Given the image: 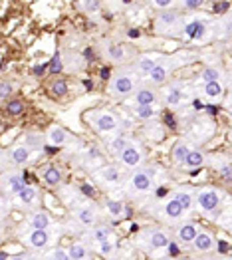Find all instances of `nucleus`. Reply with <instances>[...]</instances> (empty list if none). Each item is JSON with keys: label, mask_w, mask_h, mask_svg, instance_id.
Segmentation results:
<instances>
[{"label": "nucleus", "mask_w": 232, "mask_h": 260, "mask_svg": "<svg viewBox=\"0 0 232 260\" xmlns=\"http://www.w3.org/2000/svg\"><path fill=\"white\" fill-rule=\"evenodd\" d=\"M24 185H26V181L18 171H4L0 177V187L8 195H18Z\"/></svg>", "instance_id": "obj_11"}, {"label": "nucleus", "mask_w": 232, "mask_h": 260, "mask_svg": "<svg viewBox=\"0 0 232 260\" xmlns=\"http://www.w3.org/2000/svg\"><path fill=\"white\" fill-rule=\"evenodd\" d=\"M216 167H218V165H216ZM218 171H220L224 181H230V163H228V161H224V163L218 167Z\"/></svg>", "instance_id": "obj_46"}, {"label": "nucleus", "mask_w": 232, "mask_h": 260, "mask_svg": "<svg viewBox=\"0 0 232 260\" xmlns=\"http://www.w3.org/2000/svg\"><path fill=\"white\" fill-rule=\"evenodd\" d=\"M70 139H72V135L63 129V127H60V125H52L50 129L46 131V141H48L50 145H54V147H63V145H68Z\"/></svg>", "instance_id": "obj_16"}, {"label": "nucleus", "mask_w": 232, "mask_h": 260, "mask_svg": "<svg viewBox=\"0 0 232 260\" xmlns=\"http://www.w3.org/2000/svg\"><path fill=\"white\" fill-rule=\"evenodd\" d=\"M68 91H70V87H68V82L65 80H54L52 84H50V93L56 98V100H60V98H65L68 95Z\"/></svg>", "instance_id": "obj_32"}, {"label": "nucleus", "mask_w": 232, "mask_h": 260, "mask_svg": "<svg viewBox=\"0 0 232 260\" xmlns=\"http://www.w3.org/2000/svg\"><path fill=\"white\" fill-rule=\"evenodd\" d=\"M135 87H137V76L131 70H117L109 82V93L113 98L125 100L129 95H133Z\"/></svg>", "instance_id": "obj_2"}, {"label": "nucleus", "mask_w": 232, "mask_h": 260, "mask_svg": "<svg viewBox=\"0 0 232 260\" xmlns=\"http://www.w3.org/2000/svg\"><path fill=\"white\" fill-rule=\"evenodd\" d=\"M179 56H173V58H167V56H163L159 62H157V66L149 72V82L153 84V86H159V84H165L167 80H169L171 72L179 66Z\"/></svg>", "instance_id": "obj_7"}, {"label": "nucleus", "mask_w": 232, "mask_h": 260, "mask_svg": "<svg viewBox=\"0 0 232 260\" xmlns=\"http://www.w3.org/2000/svg\"><path fill=\"white\" fill-rule=\"evenodd\" d=\"M82 191H84V195H87V197L93 195V189H91L89 185H82Z\"/></svg>", "instance_id": "obj_47"}, {"label": "nucleus", "mask_w": 232, "mask_h": 260, "mask_svg": "<svg viewBox=\"0 0 232 260\" xmlns=\"http://www.w3.org/2000/svg\"><path fill=\"white\" fill-rule=\"evenodd\" d=\"M190 246L194 252H211L214 250V237H212L209 231H196L194 239L190 240Z\"/></svg>", "instance_id": "obj_15"}, {"label": "nucleus", "mask_w": 232, "mask_h": 260, "mask_svg": "<svg viewBox=\"0 0 232 260\" xmlns=\"http://www.w3.org/2000/svg\"><path fill=\"white\" fill-rule=\"evenodd\" d=\"M76 218L84 224V226H93V224H97V220H100V215H97V209L93 207V205H82L78 211H76Z\"/></svg>", "instance_id": "obj_17"}, {"label": "nucleus", "mask_w": 232, "mask_h": 260, "mask_svg": "<svg viewBox=\"0 0 232 260\" xmlns=\"http://www.w3.org/2000/svg\"><path fill=\"white\" fill-rule=\"evenodd\" d=\"M133 113H135V117H139V119H153V117L157 115L155 106H135Z\"/></svg>", "instance_id": "obj_38"}, {"label": "nucleus", "mask_w": 232, "mask_h": 260, "mask_svg": "<svg viewBox=\"0 0 232 260\" xmlns=\"http://www.w3.org/2000/svg\"><path fill=\"white\" fill-rule=\"evenodd\" d=\"M183 30V20H181V16H179V12L177 10H161L159 14H157V18H155V32L157 34H163V36H177L179 32Z\"/></svg>", "instance_id": "obj_5"}, {"label": "nucleus", "mask_w": 232, "mask_h": 260, "mask_svg": "<svg viewBox=\"0 0 232 260\" xmlns=\"http://www.w3.org/2000/svg\"><path fill=\"white\" fill-rule=\"evenodd\" d=\"M18 199H20L22 205H28V207H36L40 203V193L34 189V187H28L24 185L22 191L18 193Z\"/></svg>", "instance_id": "obj_27"}, {"label": "nucleus", "mask_w": 232, "mask_h": 260, "mask_svg": "<svg viewBox=\"0 0 232 260\" xmlns=\"http://www.w3.org/2000/svg\"><path fill=\"white\" fill-rule=\"evenodd\" d=\"M95 250L102 256H113L115 254V242H113V239H106L102 240V242H95Z\"/></svg>", "instance_id": "obj_35"}, {"label": "nucleus", "mask_w": 232, "mask_h": 260, "mask_svg": "<svg viewBox=\"0 0 232 260\" xmlns=\"http://www.w3.org/2000/svg\"><path fill=\"white\" fill-rule=\"evenodd\" d=\"M181 32H185V36L187 38H194V40H201L203 36H205V32H207V24L203 20H190L187 24H183V30Z\"/></svg>", "instance_id": "obj_21"}, {"label": "nucleus", "mask_w": 232, "mask_h": 260, "mask_svg": "<svg viewBox=\"0 0 232 260\" xmlns=\"http://www.w3.org/2000/svg\"><path fill=\"white\" fill-rule=\"evenodd\" d=\"M145 149L137 143V141H131L129 145H127L125 149H121V151L117 153L115 157H117V161L123 165V167H129V169H135V167H139V165H143V161H145Z\"/></svg>", "instance_id": "obj_8"}, {"label": "nucleus", "mask_w": 232, "mask_h": 260, "mask_svg": "<svg viewBox=\"0 0 232 260\" xmlns=\"http://www.w3.org/2000/svg\"><path fill=\"white\" fill-rule=\"evenodd\" d=\"M106 213L111 218H121L125 215V207L121 201H115V199H109L106 203Z\"/></svg>", "instance_id": "obj_30"}, {"label": "nucleus", "mask_w": 232, "mask_h": 260, "mask_svg": "<svg viewBox=\"0 0 232 260\" xmlns=\"http://www.w3.org/2000/svg\"><path fill=\"white\" fill-rule=\"evenodd\" d=\"M28 226H30V229H50V226H52V217H50V213H46L44 209L34 211V213L28 217Z\"/></svg>", "instance_id": "obj_20"}, {"label": "nucleus", "mask_w": 232, "mask_h": 260, "mask_svg": "<svg viewBox=\"0 0 232 260\" xmlns=\"http://www.w3.org/2000/svg\"><path fill=\"white\" fill-rule=\"evenodd\" d=\"M194 235H196V224L190 222V220L181 222V224L177 226V233H175L177 240H179L181 244H187V246L190 244V240L194 239Z\"/></svg>", "instance_id": "obj_18"}, {"label": "nucleus", "mask_w": 232, "mask_h": 260, "mask_svg": "<svg viewBox=\"0 0 232 260\" xmlns=\"http://www.w3.org/2000/svg\"><path fill=\"white\" fill-rule=\"evenodd\" d=\"M181 89L177 86H173V87H169L167 91H165V104L167 106H171V108H175V106H179V102H181Z\"/></svg>", "instance_id": "obj_36"}, {"label": "nucleus", "mask_w": 232, "mask_h": 260, "mask_svg": "<svg viewBox=\"0 0 232 260\" xmlns=\"http://www.w3.org/2000/svg\"><path fill=\"white\" fill-rule=\"evenodd\" d=\"M190 149H192L190 141H185V139L177 141V143H175V147H173V151H171V157H173V161H175L177 165H183V161H185V157L189 155Z\"/></svg>", "instance_id": "obj_24"}, {"label": "nucleus", "mask_w": 232, "mask_h": 260, "mask_svg": "<svg viewBox=\"0 0 232 260\" xmlns=\"http://www.w3.org/2000/svg\"><path fill=\"white\" fill-rule=\"evenodd\" d=\"M14 91H16V84H12L10 80H0V100L12 98Z\"/></svg>", "instance_id": "obj_41"}, {"label": "nucleus", "mask_w": 232, "mask_h": 260, "mask_svg": "<svg viewBox=\"0 0 232 260\" xmlns=\"http://www.w3.org/2000/svg\"><path fill=\"white\" fill-rule=\"evenodd\" d=\"M4 155V165L8 167H22L32 159V149H28L26 145H14L10 149L2 153Z\"/></svg>", "instance_id": "obj_10"}, {"label": "nucleus", "mask_w": 232, "mask_h": 260, "mask_svg": "<svg viewBox=\"0 0 232 260\" xmlns=\"http://www.w3.org/2000/svg\"><path fill=\"white\" fill-rule=\"evenodd\" d=\"M24 141H26L24 145H26L28 149H42V147H44V135L36 133V131H30V133H26Z\"/></svg>", "instance_id": "obj_34"}, {"label": "nucleus", "mask_w": 232, "mask_h": 260, "mask_svg": "<svg viewBox=\"0 0 232 260\" xmlns=\"http://www.w3.org/2000/svg\"><path fill=\"white\" fill-rule=\"evenodd\" d=\"M68 254H70V260H85L91 256V250H89V246L84 244V242H76V244L70 246Z\"/></svg>", "instance_id": "obj_28"}, {"label": "nucleus", "mask_w": 232, "mask_h": 260, "mask_svg": "<svg viewBox=\"0 0 232 260\" xmlns=\"http://www.w3.org/2000/svg\"><path fill=\"white\" fill-rule=\"evenodd\" d=\"M133 98H135V104H137V106H155V104L161 102V93L153 86L135 87Z\"/></svg>", "instance_id": "obj_13"}, {"label": "nucleus", "mask_w": 232, "mask_h": 260, "mask_svg": "<svg viewBox=\"0 0 232 260\" xmlns=\"http://www.w3.org/2000/svg\"><path fill=\"white\" fill-rule=\"evenodd\" d=\"M63 70V58H62V54L58 52L54 58H52V62H50V72L52 74H60Z\"/></svg>", "instance_id": "obj_42"}, {"label": "nucleus", "mask_w": 232, "mask_h": 260, "mask_svg": "<svg viewBox=\"0 0 232 260\" xmlns=\"http://www.w3.org/2000/svg\"><path fill=\"white\" fill-rule=\"evenodd\" d=\"M222 205V197L216 189H198L194 193V207L198 209L201 215H207V217H212Z\"/></svg>", "instance_id": "obj_4"}, {"label": "nucleus", "mask_w": 232, "mask_h": 260, "mask_svg": "<svg viewBox=\"0 0 232 260\" xmlns=\"http://www.w3.org/2000/svg\"><path fill=\"white\" fill-rule=\"evenodd\" d=\"M205 95L207 98H211V100H214V98H220L222 95V91H224V86H222V82L220 80H216V82H205Z\"/></svg>", "instance_id": "obj_33"}, {"label": "nucleus", "mask_w": 232, "mask_h": 260, "mask_svg": "<svg viewBox=\"0 0 232 260\" xmlns=\"http://www.w3.org/2000/svg\"><path fill=\"white\" fill-rule=\"evenodd\" d=\"M46 258H50V260H70V254H68V250H63V248H54V250H50V252L46 254Z\"/></svg>", "instance_id": "obj_43"}, {"label": "nucleus", "mask_w": 232, "mask_h": 260, "mask_svg": "<svg viewBox=\"0 0 232 260\" xmlns=\"http://www.w3.org/2000/svg\"><path fill=\"white\" fill-rule=\"evenodd\" d=\"M131 141H133L131 137H127V135H119L117 139H113V141H111L109 149H111V153H113V155H117V153L121 151V149H125L127 145L131 143Z\"/></svg>", "instance_id": "obj_39"}, {"label": "nucleus", "mask_w": 232, "mask_h": 260, "mask_svg": "<svg viewBox=\"0 0 232 260\" xmlns=\"http://www.w3.org/2000/svg\"><path fill=\"white\" fill-rule=\"evenodd\" d=\"M175 2H177V0H149V4H151L153 8H159V10H167Z\"/></svg>", "instance_id": "obj_44"}, {"label": "nucleus", "mask_w": 232, "mask_h": 260, "mask_svg": "<svg viewBox=\"0 0 232 260\" xmlns=\"http://www.w3.org/2000/svg\"><path fill=\"white\" fill-rule=\"evenodd\" d=\"M220 78H222V72H220L218 68H212V66L205 68V70L201 72V80H203V84H205V82H216V80H220Z\"/></svg>", "instance_id": "obj_37"}, {"label": "nucleus", "mask_w": 232, "mask_h": 260, "mask_svg": "<svg viewBox=\"0 0 232 260\" xmlns=\"http://www.w3.org/2000/svg\"><path fill=\"white\" fill-rule=\"evenodd\" d=\"M40 177H42V181L48 187H58V185H62L63 181L62 171L58 167H54V165H46L42 171H40Z\"/></svg>", "instance_id": "obj_19"}, {"label": "nucleus", "mask_w": 232, "mask_h": 260, "mask_svg": "<svg viewBox=\"0 0 232 260\" xmlns=\"http://www.w3.org/2000/svg\"><path fill=\"white\" fill-rule=\"evenodd\" d=\"M155 173H157V169L155 167H141L139 165V169L135 167V171L131 173L129 177V181H127V195L129 197H141L149 193L151 191V187H153V183H155Z\"/></svg>", "instance_id": "obj_1"}, {"label": "nucleus", "mask_w": 232, "mask_h": 260, "mask_svg": "<svg viewBox=\"0 0 232 260\" xmlns=\"http://www.w3.org/2000/svg\"><path fill=\"white\" fill-rule=\"evenodd\" d=\"M163 56H159V54H143V56H139V60L135 62V70L139 72V74H149L157 62L161 60Z\"/></svg>", "instance_id": "obj_22"}, {"label": "nucleus", "mask_w": 232, "mask_h": 260, "mask_svg": "<svg viewBox=\"0 0 232 260\" xmlns=\"http://www.w3.org/2000/svg\"><path fill=\"white\" fill-rule=\"evenodd\" d=\"M106 239H113L111 226H107V224H93L91 231H89V240L95 244V242H102V240Z\"/></svg>", "instance_id": "obj_26"}, {"label": "nucleus", "mask_w": 232, "mask_h": 260, "mask_svg": "<svg viewBox=\"0 0 232 260\" xmlns=\"http://www.w3.org/2000/svg\"><path fill=\"white\" fill-rule=\"evenodd\" d=\"M104 0H78V10H82L84 14H97L102 10Z\"/></svg>", "instance_id": "obj_31"}, {"label": "nucleus", "mask_w": 232, "mask_h": 260, "mask_svg": "<svg viewBox=\"0 0 232 260\" xmlns=\"http://www.w3.org/2000/svg\"><path fill=\"white\" fill-rule=\"evenodd\" d=\"M173 199L185 209V211H190L192 207H194V193H192V189H177L175 191V195H173Z\"/></svg>", "instance_id": "obj_23"}, {"label": "nucleus", "mask_w": 232, "mask_h": 260, "mask_svg": "<svg viewBox=\"0 0 232 260\" xmlns=\"http://www.w3.org/2000/svg\"><path fill=\"white\" fill-rule=\"evenodd\" d=\"M22 240H24L26 246H30L34 250H44L52 242V233H50V229H32L24 235Z\"/></svg>", "instance_id": "obj_9"}, {"label": "nucleus", "mask_w": 232, "mask_h": 260, "mask_svg": "<svg viewBox=\"0 0 232 260\" xmlns=\"http://www.w3.org/2000/svg\"><path fill=\"white\" fill-rule=\"evenodd\" d=\"M159 217L163 218V220H167V222L183 220V217H185V209L171 197V199H167V201L159 207Z\"/></svg>", "instance_id": "obj_12"}, {"label": "nucleus", "mask_w": 232, "mask_h": 260, "mask_svg": "<svg viewBox=\"0 0 232 260\" xmlns=\"http://www.w3.org/2000/svg\"><path fill=\"white\" fill-rule=\"evenodd\" d=\"M85 121L100 135H107V133H113V131L119 129V117L109 109H95V111L87 113Z\"/></svg>", "instance_id": "obj_3"}, {"label": "nucleus", "mask_w": 232, "mask_h": 260, "mask_svg": "<svg viewBox=\"0 0 232 260\" xmlns=\"http://www.w3.org/2000/svg\"><path fill=\"white\" fill-rule=\"evenodd\" d=\"M2 165H4V155L0 153V167H2Z\"/></svg>", "instance_id": "obj_48"}, {"label": "nucleus", "mask_w": 232, "mask_h": 260, "mask_svg": "<svg viewBox=\"0 0 232 260\" xmlns=\"http://www.w3.org/2000/svg\"><path fill=\"white\" fill-rule=\"evenodd\" d=\"M6 111H8V115H22L24 113V102L18 100V98H12L8 104H6Z\"/></svg>", "instance_id": "obj_40"}, {"label": "nucleus", "mask_w": 232, "mask_h": 260, "mask_svg": "<svg viewBox=\"0 0 232 260\" xmlns=\"http://www.w3.org/2000/svg\"><path fill=\"white\" fill-rule=\"evenodd\" d=\"M133 56V52L127 48V46H121V44H107L106 46V58L115 62V64H123V62H129Z\"/></svg>", "instance_id": "obj_14"}, {"label": "nucleus", "mask_w": 232, "mask_h": 260, "mask_svg": "<svg viewBox=\"0 0 232 260\" xmlns=\"http://www.w3.org/2000/svg\"><path fill=\"white\" fill-rule=\"evenodd\" d=\"M205 161H207L205 153L196 151V149H190L189 155H187V157H185V161H183V165H185V167H189V169H196V167H203V165H205Z\"/></svg>", "instance_id": "obj_29"}, {"label": "nucleus", "mask_w": 232, "mask_h": 260, "mask_svg": "<svg viewBox=\"0 0 232 260\" xmlns=\"http://www.w3.org/2000/svg\"><path fill=\"white\" fill-rule=\"evenodd\" d=\"M137 242H139L143 248H147V250H159V248L169 246L171 239H169V235H167V231H163V229H159V226H149V229H143V231L139 233Z\"/></svg>", "instance_id": "obj_6"}, {"label": "nucleus", "mask_w": 232, "mask_h": 260, "mask_svg": "<svg viewBox=\"0 0 232 260\" xmlns=\"http://www.w3.org/2000/svg\"><path fill=\"white\" fill-rule=\"evenodd\" d=\"M97 179H100L104 185H115V183L121 181V171H119L117 167L109 165V167H104V169L97 173Z\"/></svg>", "instance_id": "obj_25"}, {"label": "nucleus", "mask_w": 232, "mask_h": 260, "mask_svg": "<svg viewBox=\"0 0 232 260\" xmlns=\"http://www.w3.org/2000/svg\"><path fill=\"white\" fill-rule=\"evenodd\" d=\"M179 4L183 8H187V10H196V8H201L205 4V0H179Z\"/></svg>", "instance_id": "obj_45"}]
</instances>
